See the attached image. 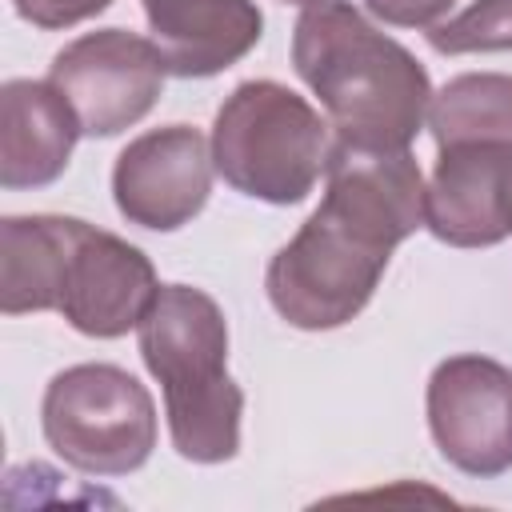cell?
Here are the masks:
<instances>
[{
	"label": "cell",
	"mask_w": 512,
	"mask_h": 512,
	"mask_svg": "<svg viewBox=\"0 0 512 512\" xmlns=\"http://www.w3.org/2000/svg\"><path fill=\"white\" fill-rule=\"evenodd\" d=\"M320 208L272 256V308L304 332L348 324L372 300L392 252L424 224V176L408 148L332 140Z\"/></svg>",
	"instance_id": "cell-1"
},
{
	"label": "cell",
	"mask_w": 512,
	"mask_h": 512,
	"mask_svg": "<svg viewBox=\"0 0 512 512\" xmlns=\"http://www.w3.org/2000/svg\"><path fill=\"white\" fill-rule=\"evenodd\" d=\"M292 68L320 96L336 140L408 148L432 104L424 64L352 0H316L292 28Z\"/></svg>",
	"instance_id": "cell-2"
},
{
	"label": "cell",
	"mask_w": 512,
	"mask_h": 512,
	"mask_svg": "<svg viewBox=\"0 0 512 512\" xmlns=\"http://www.w3.org/2000/svg\"><path fill=\"white\" fill-rule=\"evenodd\" d=\"M140 356L164 388L172 448L192 464H224L240 452L244 392L228 376L224 308L192 284H160L140 320Z\"/></svg>",
	"instance_id": "cell-3"
},
{
	"label": "cell",
	"mask_w": 512,
	"mask_h": 512,
	"mask_svg": "<svg viewBox=\"0 0 512 512\" xmlns=\"http://www.w3.org/2000/svg\"><path fill=\"white\" fill-rule=\"evenodd\" d=\"M328 116L276 80H244L212 124L216 172L264 204H300L328 168Z\"/></svg>",
	"instance_id": "cell-4"
},
{
	"label": "cell",
	"mask_w": 512,
	"mask_h": 512,
	"mask_svg": "<svg viewBox=\"0 0 512 512\" xmlns=\"http://www.w3.org/2000/svg\"><path fill=\"white\" fill-rule=\"evenodd\" d=\"M40 424L48 448L88 476H128L156 448V404L116 364L56 372L40 400Z\"/></svg>",
	"instance_id": "cell-5"
},
{
	"label": "cell",
	"mask_w": 512,
	"mask_h": 512,
	"mask_svg": "<svg viewBox=\"0 0 512 512\" xmlns=\"http://www.w3.org/2000/svg\"><path fill=\"white\" fill-rule=\"evenodd\" d=\"M164 76L160 48L128 28L84 32L48 64V80L72 104L84 136H116L140 124L160 100Z\"/></svg>",
	"instance_id": "cell-6"
},
{
	"label": "cell",
	"mask_w": 512,
	"mask_h": 512,
	"mask_svg": "<svg viewBox=\"0 0 512 512\" xmlns=\"http://www.w3.org/2000/svg\"><path fill=\"white\" fill-rule=\"evenodd\" d=\"M428 432L440 456L468 476H504L512 468V368L464 352L428 376Z\"/></svg>",
	"instance_id": "cell-7"
},
{
	"label": "cell",
	"mask_w": 512,
	"mask_h": 512,
	"mask_svg": "<svg viewBox=\"0 0 512 512\" xmlns=\"http://www.w3.org/2000/svg\"><path fill=\"white\" fill-rule=\"evenodd\" d=\"M156 292H160L156 268L136 244L72 216L56 312L80 336L116 340L140 328Z\"/></svg>",
	"instance_id": "cell-8"
},
{
	"label": "cell",
	"mask_w": 512,
	"mask_h": 512,
	"mask_svg": "<svg viewBox=\"0 0 512 512\" xmlns=\"http://www.w3.org/2000/svg\"><path fill=\"white\" fill-rule=\"evenodd\" d=\"M212 172V140H204L192 124H164L128 140L116 156L112 200L128 224L176 232L208 204Z\"/></svg>",
	"instance_id": "cell-9"
},
{
	"label": "cell",
	"mask_w": 512,
	"mask_h": 512,
	"mask_svg": "<svg viewBox=\"0 0 512 512\" xmlns=\"http://www.w3.org/2000/svg\"><path fill=\"white\" fill-rule=\"evenodd\" d=\"M512 144H456L440 148L436 172L424 188V224L452 248H488L508 236L504 220V164Z\"/></svg>",
	"instance_id": "cell-10"
},
{
	"label": "cell",
	"mask_w": 512,
	"mask_h": 512,
	"mask_svg": "<svg viewBox=\"0 0 512 512\" xmlns=\"http://www.w3.org/2000/svg\"><path fill=\"white\" fill-rule=\"evenodd\" d=\"M148 40L160 48L172 76L204 80L232 68L264 36L256 0H140Z\"/></svg>",
	"instance_id": "cell-11"
},
{
	"label": "cell",
	"mask_w": 512,
	"mask_h": 512,
	"mask_svg": "<svg viewBox=\"0 0 512 512\" xmlns=\"http://www.w3.org/2000/svg\"><path fill=\"white\" fill-rule=\"evenodd\" d=\"M80 136V120L52 80L0 88V184L8 192L60 180Z\"/></svg>",
	"instance_id": "cell-12"
},
{
	"label": "cell",
	"mask_w": 512,
	"mask_h": 512,
	"mask_svg": "<svg viewBox=\"0 0 512 512\" xmlns=\"http://www.w3.org/2000/svg\"><path fill=\"white\" fill-rule=\"evenodd\" d=\"M72 216H4L0 224V308L4 316L56 312Z\"/></svg>",
	"instance_id": "cell-13"
},
{
	"label": "cell",
	"mask_w": 512,
	"mask_h": 512,
	"mask_svg": "<svg viewBox=\"0 0 512 512\" xmlns=\"http://www.w3.org/2000/svg\"><path fill=\"white\" fill-rule=\"evenodd\" d=\"M436 148L456 144H512V76L464 72L452 76L428 104Z\"/></svg>",
	"instance_id": "cell-14"
},
{
	"label": "cell",
	"mask_w": 512,
	"mask_h": 512,
	"mask_svg": "<svg viewBox=\"0 0 512 512\" xmlns=\"http://www.w3.org/2000/svg\"><path fill=\"white\" fill-rule=\"evenodd\" d=\"M428 44L444 56L512 52V0H472L464 12L432 24Z\"/></svg>",
	"instance_id": "cell-15"
},
{
	"label": "cell",
	"mask_w": 512,
	"mask_h": 512,
	"mask_svg": "<svg viewBox=\"0 0 512 512\" xmlns=\"http://www.w3.org/2000/svg\"><path fill=\"white\" fill-rule=\"evenodd\" d=\"M108 4H112V0H12V8H16L20 20H28V24H36V28H48V32L72 28V24H80V20H92V16H100Z\"/></svg>",
	"instance_id": "cell-16"
},
{
	"label": "cell",
	"mask_w": 512,
	"mask_h": 512,
	"mask_svg": "<svg viewBox=\"0 0 512 512\" xmlns=\"http://www.w3.org/2000/svg\"><path fill=\"white\" fill-rule=\"evenodd\" d=\"M456 0H364V8L392 28H432L452 12Z\"/></svg>",
	"instance_id": "cell-17"
},
{
	"label": "cell",
	"mask_w": 512,
	"mask_h": 512,
	"mask_svg": "<svg viewBox=\"0 0 512 512\" xmlns=\"http://www.w3.org/2000/svg\"><path fill=\"white\" fill-rule=\"evenodd\" d=\"M504 220H508V236H512V148H508V164H504Z\"/></svg>",
	"instance_id": "cell-18"
},
{
	"label": "cell",
	"mask_w": 512,
	"mask_h": 512,
	"mask_svg": "<svg viewBox=\"0 0 512 512\" xmlns=\"http://www.w3.org/2000/svg\"><path fill=\"white\" fill-rule=\"evenodd\" d=\"M280 4H300V8H308V4H316V0H280Z\"/></svg>",
	"instance_id": "cell-19"
}]
</instances>
